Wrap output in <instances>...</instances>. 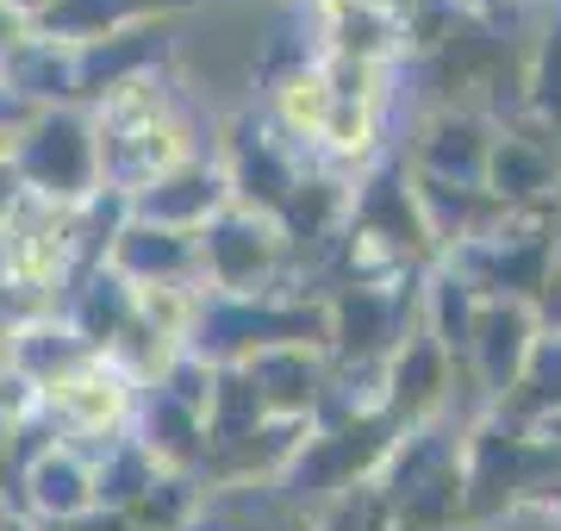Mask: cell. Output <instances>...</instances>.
I'll return each mask as SVG.
<instances>
[{
	"label": "cell",
	"instance_id": "1",
	"mask_svg": "<svg viewBox=\"0 0 561 531\" xmlns=\"http://www.w3.org/2000/svg\"><path fill=\"white\" fill-rule=\"evenodd\" d=\"M7 163L20 169V188L32 201L81 206L101 194V163H94V125L76 106H44L38 120L7 138Z\"/></svg>",
	"mask_w": 561,
	"mask_h": 531
},
{
	"label": "cell",
	"instance_id": "2",
	"mask_svg": "<svg viewBox=\"0 0 561 531\" xmlns=\"http://www.w3.org/2000/svg\"><path fill=\"white\" fill-rule=\"evenodd\" d=\"M287 263V231L256 206H219L201 225V287L219 301H256L275 294V269Z\"/></svg>",
	"mask_w": 561,
	"mask_h": 531
},
{
	"label": "cell",
	"instance_id": "3",
	"mask_svg": "<svg viewBox=\"0 0 561 531\" xmlns=\"http://www.w3.org/2000/svg\"><path fill=\"white\" fill-rule=\"evenodd\" d=\"M38 419L57 426V444H106L138 419V382L113 357H81L38 388Z\"/></svg>",
	"mask_w": 561,
	"mask_h": 531
},
{
	"label": "cell",
	"instance_id": "4",
	"mask_svg": "<svg viewBox=\"0 0 561 531\" xmlns=\"http://www.w3.org/2000/svg\"><path fill=\"white\" fill-rule=\"evenodd\" d=\"M537 307L530 301H481L474 307V326H468V350H461V363L481 375V388L500 400L512 382H518L524 357H530V344H537Z\"/></svg>",
	"mask_w": 561,
	"mask_h": 531
},
{
	"label": "cell",
	"instance_id": "5",
	"mask_svg": "<svg viewBox=\"0 0 561 531\" xmlns=\"http://www.w3.org/2000/svg\"><path fill=\"white\" fill-rule=\"evenodd\" d=\"M219 206H231L219 163L187 157V163H175L169 176H157L150 188H138V194L125 201V213L144 219V225H169V231H194V238H201V225L213 219Z\"/></svg>",
	"mask_w": 561,
	"mask_h": 531
},
{
	"label": "cell",
	"instance_id": "6",
	"mask_svg": "<svg viewBox=\"0 0 561 531\" xmlns=\"http://www.w3.org/2000/svg\"><path fill=\"white\" fill-rule=\"evenodd\" d=\"M25 488V512H38L44 526H69V519H88L101 512L94 500V470H88V450L76 444H44L20 475Z\"/></svg>",
	"mask_w": 561,
	"mask_h": 531
},
{
	"label": "cell",
	"instance_id": "7",
	"mask_svg": "<svg viewBox=\"0 0 561 531\" xmlns=\"http://www.w3.org/2000/svg\"><path fill=\"white\" fill-rule=\"evenodd\" d=\"M312 20H319V38L331 57L343 63H393L405 50V25L368 0H312Z\"/></svg>",
	"mask_w": 561,
	"mask_h": 531
},
{
	"label": "cell",
	"instance_id": "8",
	"mask_svg": "<svg viewBox=\"0 0 561 531\" xmlns=\"http://www.w3.org/2000/svg\"><path fill=\"white\" fill-rule=\"evenodd\" d=\"M486 150H493V132L474 113H437V120L424 125V144L412 150L405 169L437 176V182H456V188H481Z\"/></svg>",
	"mask_w": 561,
	"mask_h": 531
},
{
	"label": "cell",
	"instance_id": "9",
	"mask_svg": "<svg viewBox=\"0 0 561 531\" xmlns=\"http://www.w3.org/2000/svg\"><path fill=\"white\" fill-rule=\"evenodd\" d=\"M493 413L512 419V426H542V419L561 413V326L537 331V344H530V357H524L518 382L493 400Z\"/></svg>",
	"mask_w": 561,
	"mask_h": 531
},
{
	"label": "cell",
	"instance_id": "10",
	"mask_svg": "<svg viewBox=\"0 0 561 531\" xmlns=\"http://www.w3.org/2000/svg\"><path fill=\"white\" fill-rule=\"evenodd\" d=\"M144 7L150 0H50V13L38 20V38L81 50V44H101L113 32H125V25H138Z\"/></svg>",
	"mask_w": 561,
	"mask_h": 531
},
{
	"label": "cell",
	"instance_id": "11",
	"mask_svg": "<svg viewBox=\"0 0 561 531\" xmlns=\"http://www.w3.org/2000/svg\"><path fill=\"white\" fill-rule=\"evenodd\" d=\"M530 106L549 132H561V32L537 44V63H530Z\"/></svg>",
	"mask_w": 561,
	"mask_h": 531
},
{
	"label": "cell",
	"instance_id": "12",
	"mask_svg": "<svg viewBox=\"0 0 561 531\" xmlns=\"http://www.w3.org/2000/svg\"><path fill=\"white\" fill-rule=\"evenodd\" d=\"M25 201V188H20V169L7 163V150H0V225L13 219V206Z\"/></svg>",
	"mask_w": 561,
	"mask_h": 531
},
{
	"label": "cell",
	"instance_id": "13",
	"mask_svg": "<svg viewBox=\"0 0 561 531\" xmlns=\"http://www.w3.org/2000/svg\"><path fill=\"white\" fill-rule=\"evenodd\" d=\"M13 350H20V313L0 307V375L13 369Z\"/></svg>",
	"mask_w": 561,
	"mask_h": 531
},
{
	"label": "cell",
	"instance_id": "14",
	"mask_svg": "<svg viewBox=\"0 0 561 531\" xmlns=\"http://www.w3.org/2000/svg\"><path fill=\"white\" fill-rule=\"evenodd\" d=\"M0 7H7V13H13L20 25H38L44 13H50V0H0Z\"/></svg>",
	"mask_w": 561,
	"mask_h": 531
},
{
	"label": "cell",
	"instance_id": "15",
	"mask_svg": "<svg viewBox=\"0 0 561 531\" xmlns=\"http://www.w3.org/2000/svg\"><path fill=\"white\" fill-rule=\"evenodd\" d=\"M368 7H381V13H393V20H405V13H412L419 0H368Z\"/></svg>",
	"mask_w": 561,
	"mask_h": 531
}]
</instances>
